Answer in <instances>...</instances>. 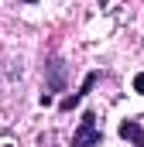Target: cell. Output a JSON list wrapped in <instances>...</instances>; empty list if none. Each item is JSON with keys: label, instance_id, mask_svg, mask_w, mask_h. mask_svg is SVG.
<instances>
[{"label": "cell", "instance_id": "5b68a950", "mask_svg": "<svg viewBox=\"0 0 144 147\" xmlns=\"http://www.w3.org/2000/svg\"><path fill=\"white\" fill-rule=\"evenodd\" d=\"M28 3H35V0H28Z\"/></svg>", "mask_w": 144, "mask_h": 147}, {"label": "cell", "instance_id": "3957f363", "mask_svg": "<svg viewBox=\"0 0 144 147\" xmlns=\"http://www.w3.org/2000/svg\"><path fill=\"white\" fill-rule=\"evenodd\" d=\"M120 137L130 140L134 147H144V130H141L137 120H124V123H120Z\"/></svg>", "mask_w": 144, "mask_h": 147}, {"label": "cell", "instance_id": "277c9868", "mask_svg": "<svg viewBox=\"0 0 144 147\" xmlns=\"http://www.w3.org/2000/svg\"><path fill=\"white\" fill-rule=\"evenodd\" d=\"M134 92H141V96H144V72L134 75Z\"/></svg>", "mask_w": 144, "mask_h": 147}, {"label": "cell", "instance_id": "6da1fadb", "mask_svg": "<svg viewBox=\"0 0 144 147\" xmlns=\"http://www.w3.org/2000/svg\"><path fill=\"white\" fill-rule=\"evenodd\" d=\"M100 140H103V134L96 127V113L86 110L79 120V130L72 134V147H100Z\"/></svg>", "mask_w": 144, "mask_h": 147}, {"label": "cell", "instance_id": "7a4b0ae2", "mask_svg": "<svg viewBox=\"0 0 144 147\" xmlns=\"http://www.w3.org/2000/svg\"><path fill=\"white\" fill-rule=\"evenodd\" d=\"M96 79H100V72H89V75H86V82H82V89L62 99V110H72V106H79V103H82V96H86V92H89V89L96 86Z\"/></svg>", "mask_w": 144, "mask_h": 147}]
</instances>
